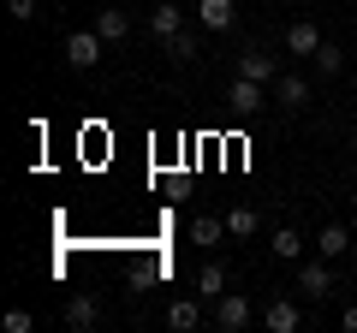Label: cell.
<instances>
[{
    "mask_svg": "<svg viewBox=\"0 0 357 333\" xmlns=\"http://www.w3.org/2000/svg\"><path fill=\"white\" fill-rule=\"evenodd\" d=\"M96 316H102V309H96V297H72V304H66V327H96Z\"/></svg>",
    "mask_w": 357,
    "mask_h": 333,
    "instance_id": "cell-16",
    "label": "cell"
},
{
    "mask_svg": "<svg viewBox=\"0 0 357 333\" xmlns=\"http://www.w3.org/2000/svg\"><path fill=\"white\" fill-rule=\"evenodd\" d=\"M102 30H72L66 36V65H77V72H89V65H102Z\"/></svg>",
    "mask_w": 357,
    "mask_h": 333,
    "instance_id": "cell-1",
    "label": "cell"
},
{
    "mask_svg": "<svg viewBox=\"0 0 357 333\" xmlns=\"http://www.w3.org/2000/svg\"><path fill=\"white\" fill-rule=\"evenodd\" d=\"M215 327H220V333L250 327V297H244V292H220V297H215Z\"/></svg>",
    "mask_w": 357,
    "mask_h": 333,
    "instance_id": "cell-2",
    "label": "cell"
},
{
    "mask_svg": "<svg viewBox=\"0 0 357 333\" xmlns=\"http://www.w3.org/2000/svg\"><path fill=\"white\" fill-rule=\"evenodd\" d=\"M256 226H262V220H256V208H227V238H256Z\"/></svg>",
    "mask_w": 357,
    "mask_h": 333,
    "instance_id": "cell-15",
    "label": "cell"
},
{
    "mask_svg": "<svg viewBox=\"0 0 357 333\" xmlns=\"http://www.w3.org/2000/svg\"><path fill=\"white\" fill-rule=\"evenodd\" d=\"M262 321H268V333H298L304 327V309H298L292 297H274V304L262 309Z\"/></svg>",
    "mask_w": 357,
    "mask_h": 333,
    "instance_id": "cell-4",
    "label": "cell"
},
{
    "mask_svg": "<svg viewBox=\"0 0 357 333\" xmlns=\"http://www.w3.org/2000/svg\"><path fill=\"white\" fill-rule=\"evenodd\" d=\"M227 102H232V114H262L268 84H256V77H232V84H227Z\"/></svg>",
    "mask_w": 357,
    "mask_h": 333,
    "instance_id": "cell-3",
    "label": "cell"
},
{
    "mask_svg": "<svg viewBox=\"0 0 357 333\" xmlns=\"http://www.w3.org/2000/svg\"><path fill=\"white\" fill-rule=\"evenodd\" d=\"M227 292V268H220V262H203V268H197V297H220Z\"/></svg>",
    "mask_w": 357,
    "mask_h": 333,
    "instance_id": "cell-14",
    "label": "cell"
},
{
    "mask_svg": "<svg viewBox=\"0 0 357 333\" xmlns=\"http://www.w3.org/2000/svg\"><path fill=\"white\" fill-rule=\"evenodd\" d=\"M96 30H102V42H126L131 36V18L119 13V6H102V13H96Z\"/></svg>",
    "mask_w": 357,
    "mask_h": 333,
    "instance_id": "cell-12",
    "label": "cell"
},
{
    "mask_svg": "<svg viewBox=\"0 0 357 333\" xmlns=\"http://www.w3.org/2000/svg\"><path fill=\"white\" fill-rule=\"evenodd\" d=\"M298 250H304V238H298L292 226H280V232H274V256H280V262H292Z\"/></svg>",
    "mask_w": 357,
    "mask_h": 333,
    "instance_id": "cell-19",
    "label": "cell"
},
{
    "mask_svg": "<svg viewBox=\"0 0 357 333\" xmlns=\"http://www.w3.org/2000/svg\"><path fill=\"white\" fill-rule=\"evenodd\" d=\"M30 327H36L30 309H6V333H30Z\"/></svg>",
    "mask_w": 357,
    "mask_h": 333,
    "instance_id": "cell-21",
    "label": "cell"
},
{
    "mask_svg": "<svg viewBox=\"0 0 357 333\" xmlns=\"http://www.w3.org/2000/svg\"><path fill=\"white\" fill-rule=\"evenodd\" d=\"M298 292H310V297H328V292H333L328 256H321V262H304V268H298Z\"/></svg>",
    "mask_w": 357,
    "mask_h": 333,
    "instance_id": "cell-8",
    "label": "cell"
},
{
    "mask_svg": "<svg viewBox=\"0 0 357 333\" xmlns=\"http://www.w3.org/2000/svg\"><path fill=\"white\" fill-rule=\"evenodd\" d=\"M316 48H321V30L310 24V18H298V24L286 30V54H298V60H316Z\"/></svg>",
    "mask_w": 357,
    "mask_h": 333,
    "instance_id": "cell-6",
    "label": "cell"
},
{
    "mask_svg": "<svg viewBox=\"0 0 357 333\" xmlns=\"http://www.w3.org/2000/svg\"><path fill=\"white\" fill-rule=\"evenodd\" d=\"M316 65H321V77H333V72L345 65V54L333 48V42H321V48H316Z\"/></svg>",
    "mask_w": 357,
    "mask_h": 333,
    "instance_id": "cell-20",
    "label": "cell"
},
{
    "mask_svg": "<svg viewBox=\"0 0 357 333\" xmlns=\"http://www.w3.org/2000/svg\"><path fill=\"white\" fill-rule=\"evenodd\" d=\"M167 54H173L178 65H185V60H197V36H191V30H178V36H167Z\"/></svg>",
    "mask_w": 357,
    "mask_h": 333,
    "instance_id": "cell-18",
    "label": "cell"
},
{
    "mask_svg": "<svg viewBox=\"0 0 357 333\" xmlns=\"http://www.w3.org/2000/svg\"><path fill=\"white\" fill-rule=\"evenodd\" d=\"M149 30H155V36H178V30H185V13H178V6H173V0H161V6H155V13H149Z\"/></svg>",
    "mask_w": 357,
    "mask_h": 333,
    "instance_id": "cell-11",
    "label": "cell"
},
{
    "mask_svg": "<svg viewBox=\"0 0 357 333\" xmlns=\"http://www.w3.org/2000/svg\"><path fill=\"white\" fill-rule=\"evenodd\" d=\"M220 238H227V220H215V215H197V220H191V244H203V250H215Z\"/></svg>",
    "mask_w": 357,
    "mask_h": 333,
    "instance_id": "cell-13",
    "label": "cell"
},
{
    "mask_svg": "<svg viewBox=\"0 0 357 333\" xmlns=\"http://www.w3.org/2000/svg\"><path fill=\"white\" fill-rule=\"evenodd\" d=\"M197 321H203V309H197V297H173V304H167V327H173V333H191Z\"/></svg>",
    "mask_w": 357,
    "mask_h": 333,
    "instance_id": "cell-10",
    "label": "cell"
},
{
    "mask_svg": "<svg viewBox=\"0 0 357 333\" xmlns=\"http://www.w3.org/2000/svg\"><path fill=\"white\" fill-rule=\"evenodd\" d=\"M316 250H321V256H345V250H351V232H345V226H321V238H316Z\"/></svg>",
    "mask_w": 357,
    "mask_h": 333,
    "instance_id": "cell-17",
    "label": "cell"
},
{
    "mask_svg": "<svg viewBox=\"0 0 357 333\" xmlns=\"http://www.w3.org/2000/svg\"><path fill=\"white\" fill-rule=\"evenodd\" d=\"M197 24L203 30H232L238 24V6L232 0H197Z\"/></svg>",
    "mask_w": 357,
    "mask_h": 333,
    "instance_id": "cell-5",
    "label": "cell"
},
{
    "mask_svg": "<svg viewBox=\"0 0 357 333\" xmlns=\"http://www.w3.org/2000/svg\"><path fill=\"white\" fill-rule=\"evenodd\" d=\"M6 13H13L18 24H30V18H36V0H6Z\"/></svg>",
    "mask_w": 357,
    "mask_h": 333,
    "instance_id": "cell-22",
    "label": "cell"
},
{
    "mask_svg": "<svg viewBox=\"0 0 357 333\" xmlns=\"http://www.w3.org/2000/svg\"><path fill=\"white\" fill-rule=\"evenodd\" d=\"M351 155H357V131H351Z\"/></svg>",
    "mask_w": 357,
    "mask_h": 333,
    "instance_id": "cell-24",
    "label": "cell"
},
{
    "mask_svg": "<svg viewBox=\"0 0 357 333\" xmlns=\"http://www.w3.org/2000/svg\"><path fill=\"white\" fill-rule=\"evenodd\" d=\"M238 77H256V84L274 90V54H268V48H244L238 54Z\"/></svg>",
    "mask_w": 357,
    "mask_h": 333,
    "instance_id": "cell-7",
    "label": "cell"
},
{
    "mask_svg": "<svg viewBox=\"0 0 357 333\" xmlns=\"http://www.w3.org/2000/svg\"><path fill=\"white\" fill-rule=\"evenodd\" d=\"M274 102L298 114V107L310 102V84H304V77H292V72H286V77H274Z\"/></svg>",
    "mask_w": 357,
    "mask_h": 333,
    "instance_id": "cell-9",
    "label": "cell"
},
{
    "mask_svg": "<svg viewBox=\"0 0 357 333\" xmlns=\"http://www.w3.org/2000/svg\"><path fill=\"white\" fill-rule=\"evenodd\" d=\"M340 327H345V333H357V304H345V316H340Z\"/></svg>",
    "mask_w": 357,
    "mask_h": 333,
    "instance_id": "cell-23",
    "label": "cell"
}]
</instances>
